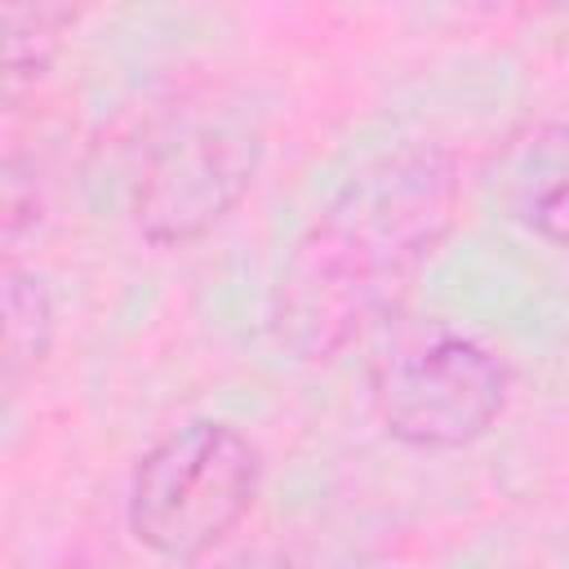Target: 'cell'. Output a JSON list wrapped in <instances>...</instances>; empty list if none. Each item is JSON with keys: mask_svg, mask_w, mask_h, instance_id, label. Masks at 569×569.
Masks as SVG:
<instances>
[{"mask_svg": "<svg viewBox=\"0 0 569 569\" xmlns=\"http://www.w3.org/2000/svg\"><path fill=\"white\" fill-rule=\"evenodd\" d=\"M262 133L244 116L191 120L142 164L133 222L151 244H187L218 227L253 187Z\"/></svg>", "mask_w": 569, "mask_h": 569, "instance_id": "4", "label": "cell"}, {"mask_svg": "<svg viewBox=\"0 0 569 569\" xmlns=\"http://www.w3.org/2000/svg\"><path fill=\"white\" fill-rule=\"evenodd\" d=\"M458 213V169L436 142L382 151L298 236L271 293V333L298 360H329L378 325Z\"/></svg>", "mask_w": 569, "mask_h": 569, "instance_id": "1", "label": "cell"}, {"mask_svg": "<svg viewBox=\"0 0 569 569\" xmlns=\"http://www.w3.org/2000/svg\"><path fill=\"white\" fill-rule=\"evenodd\" d=\"M76 22L67 4H4L0 36H4V80L9 89L22 76H40L62 44V31Z\"/></svg>", "mask_w": 569, "mask_h": 569, "instance_id": "7", "label": "cell"}, {"mask_svg": "<svg viewBox=\"0 0 569 569\" xmlns=\"http://www.w3.org/2000/svg\"><path fill=\"white\" fill-rule=\"evenodd\" d=\"M258 445L227 422H187L156 440L129 485V529L164 560L209 556L253 507Z\"/></svg>", "mask_w": 569, "mask_h": 569, "instance_id": "2", "label": "cell"}, {"mask_svg": "<svg viewBox=\"0 0 569 569\" xmlns=\"http://www.w3.org/2000/svg\"><path fill=\"white\" fill-rule=\"evenodd\" d=\"M213 569H289V565L276 551H236V556L218 560Z\"/></svg>", "mask_w": 569, "mask_h": 569, "instance_id": "8", "label": "cell"}, {"mask_svg": "<svg viewBox=\"0 0 569 569\" xmlns=\"http://www.w3.org/2000/svg\"><path fill=\"white\" fill-rule=\"evenodd\" d=\"M498 191L533 236L569 249V124L520 133L502 151Z\"/></svg>", "mask_w": 569, "mask_h": 569, "instance_id": "5", "label": "cell"}, {"mask_svg": "<svg viewBox=\"0 0 569 569\" xmlns=\"http://www.w3.org/2000/svg\"><path fill=\"white\" fill-rule=\"evenodd\" d=\"M507 360L453 329L396 347L373 373V405L387 436L427 453L462 449L489 436L507 409Z\"/></svg>", "mask_w": 569, "mask_h": 569, "instance_id": "3", "label": "cell"}, {"mask_svg": "<svg viewBox=\"0 0 569 569\" xmlns=\"http://www.w3.org/2000/svg\"><path fill=\"white\" fill-rule=\"evenodd\" d=\"M4 347H0V373L4 391L13 396L22 378H31L53 342V302L44 284L18 267H4Z\"/></svg>", "mask_w": 569, "mask_h": 569, "instance_id": "6", "label": "cell"}]
</instances>
